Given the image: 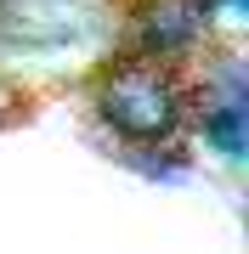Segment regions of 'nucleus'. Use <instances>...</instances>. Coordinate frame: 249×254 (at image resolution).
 <instances>
[{"label":"nucleus","instance_id":"f257e3e1","mask_svg":"<svg viewBox=\"0 0 249 254\" xmlns=\"http://www.w3.org/2000/svg\"><path fill=\"white\" fill-rule=\"evenodd\" d=\"M91 119L119 147H175L193 125V79L125 51L91 79Z\"/></svg>","mask_w":249,"mask_h":254},{"label":"nucleus","instance_id":"f03ea898","mask_svg":"<svg viewBox=\"0 0 249 254\" xmlns=\"http://www.w3.org/2000/svg\"><path fill=\"white\" fill-rule=\"evenodd\" d=\"M193 130L210 153L244 164L249 153V68L238 51H215L204 63V91H193Z\"/></svg>","mask_w":249,"mask_h":254},{"label":"nucleus","instance_id":"7ed1b4c3","mask_svg":"<svg viewBox=\"0 0 249 254\" xmlns=\"http://www.w3.org/2000/svg\"><path fill=\"white\" fill-rule=\"evenodd\" d=\"M215 34V6L210 0H130V51L148 63H193L210 51Z\"/></svg>","mask_w":249,"mask_h":254},{"label":"nucleus","instance_id":"20e7f679","mask_svg":"<svg viewBox=\"0 0 249 254\" xmlns=\"http://www.w3.org/2000/svg\"><path fill=\"white\" fill-rule=\"evenodd\" d=\"M119 158L136 175H148V181H187V170H193V158L181 153V141L175 147H125Z\"/></svg>","mask_w":249,"mask_h":254},{"label":"nucleus","instance_id":"39448f33","mask_svg":"<svg viewBox=\"0 0 249 254\" xmlns=\"http://www.w3.org/2000/svg\"><path fill=\"white\" fill-rule=\"evenodd\" d=\"M210 6H215V17H227V23H244L249 0H210Z\"/></svg>","mask_w":249,"mask_h":254}]
</instances>
